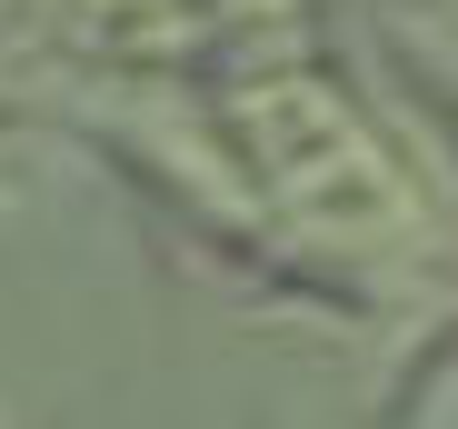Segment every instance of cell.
Here are the masks:
<instances>
[{
    "label": "cell",
    "mask_w": 458,
    "mask_h": 429,
    "mask_svg": "<svg viewBox=\"0 0 458 429\" xmlns=\"http://www.w3.org/2000/svg\"><path fill=\"white\" fill-rule=\"evenodd\" d=\"M229 130H240L250 180L289 210L299 240H319V250H389L409 230V180L389 170L378 130L339 100L329 70H310V60L240 70Z\"/></svg>",
    "instance_id": "cell-1"
},
{
    "label": "cell",
    "mask_w": 458,
    "mask_h": 429,
    "mask_svg": "<svg viewBox=\"0 0 458 429\" xmlns=\"http://www.w3.org/2000/svg\"><path fill=\"white\" fill-rule=\"evenodd\" d=\"M378 11H389L399 50L419 60V81L458 110V0H378Z\"/></svg>",
    "instance_id": "cell-2"
},
{
    "label": "cell",
    "mask_w": 458,
    "mask_h": 429,
    "mask_svg": "<svg viewBox=\"0 0 458 429\" xmlns=\"http://www.w3.org/2000/svg\"><path fill=\"white\" fill-rule=\"evenodd\" d=\"M399 429H458V330H448V349L409 380V399H399Z\"/></svg>",
    "instance_id": "cell-3"
}]
</instances>
